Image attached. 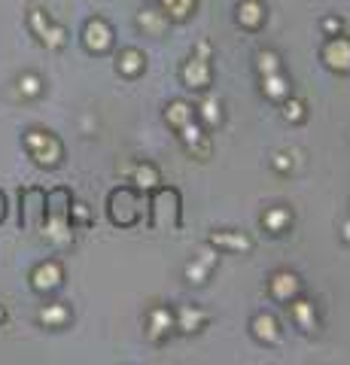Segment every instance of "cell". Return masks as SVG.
<instances>
[{"label": "cell", "instance_id": "6da1fadb", "mask_svg": "<svg viewBox=\"0 0 350 365\" xmlns=\"http://www.w3.org/2000/svg\"><path fill=\"white\" fill-rule=\"evenodd\" d=\"M46 231L52 241L65 244L70 237V192L67 189H52L46 192Z\"/></svg>", "mask_w": 350, "mask_h": 365}, {"label": "cell", "instance_id": "7a4b0ae2", "mask_svg": "<svg viewBox=\"0 0 350 365\" xmlns=\"http://www.w3.org/2000/svg\"><path fill=\"white\" fill-rule=\"evenodd\" d=\"M140 213H143V207H140V198H137V192L131 186H116L113 192H110L107 216H110V222H113V226H119V228L137 226Z\"/></svg>", "mask_w": 350, "mask_h": 365}, {"label": "cell", "instance_id": "3957f363", "mask_svg": "<svg viewBox=\"0 0 350 365\" xmlns=\"http://www.w3.org/2000/svg\"><path fill=\"white\" fill-rule=\"evenodd\" d=\"M150 210H152L150 226L156 231L180 228V195H177V189H159L150 201Z\"/></svg>", "mask_w": 350, "mask_h": 365}, {"label": "cell", "instance_id": "277c9868", "mask_svg": "<svg viewBox=\"0 0 350 365\" xmlns=\"http://www.w3.org/2000/svg\"><path fill=\"white\" fill-rule=\"evenodd\" d=\"M19 201H22V210H19V226L34 231L40 228V222L46 220V192L43 189H22V195H19Z\"/></svg>", "mask_w": 350, "mask_h": 365}, {"label": "cell", "instance_id": "5b68a950", "mask_svg": "<svg viewBox=\"0 0 350 365\" xmlns=\"http://www.w3.org/2000/svg\"><path fill=\"white\" fill-rule=\"evenodd\" d=\"M27 146H31L34 158L40 161V165H58L61 161V143L55 140L52 134H43V131H31L27 134Z\"/></svg>", "mask_w": 350, "mask_h": 365}, {"label": "cell", "instance_id": "8992f818", "mask_svg": "<svg viewBox=\"0 0 350 365\" xmlns=\"http://www.w3.org/2000/svg\"><path fill=\"white\" fill-rule=\"evenodd\" d=\"M82 43H86L89 52H107L110 43H113V34H110V27L104 19H92V22L86 25V37H82Z\"/></svg>", "mask_w": 350, "mask_h": 365}, {"label": "cell", "instance_id": "52a82bcc", "mask_svg": "<svg viewBox=\"0 0 350 365\" xmlns=\"http://www.w3.org/2000/svg\"><path fill=\"white\" fill-rule=\"evenodd\" d=\"M323 58H326V64L335 70H350V43L345 37H332L323 49Z\"/></svg>", "mask_w": 350, "mask_h": 365}, {"label": "cell", "instance_id": "ba28073f", "mask_svg": "<svg viewBox=\"0 0 350 365\" xmlns=\"http://www.w3.org/2000/svg\"><path fill=\"white\" fill-rule=\"evenodd\" d=\"M31 27L40 34V40H43L46 46H65V27H52L49 19L43 22V12L40 10L31 12Z\"/></svg>", "mask_w": 350, "mask_h": 365}, {"label": "cell", "instance_id": "9c48e42d", "mask_svg": "<svg viewBox=\"0 0 350 365\" xmlns=\"http://www.w3.org/2000/svg\"><path fill=\"white\" fill-rule=\"evenodd\" d=\"M31 283H34V290H37V292L55 290V286L61 283V268H58V265H55V262H43L37 271H34Z\"/></svg>", "mask_w": 350, "mask_h": 365}, {"label": "cell", "instance_id": "30bf717a", "mask_svg": "<svg viewBox=\"0 0 350 365\" xmlns=\"http://www.w3.org/2000/svg\"><path fill=\"white\" fill-rule=\"evenodd\" d=\"M296 292H299V277H296V274L280 271V274L271 277V296H275L277 301H290Z\"/></svg>", "mask_w": 350, "mask_h": 365}, {"label": "cell", "instance_id": "8fae6325", "mask_svg": "<svg viewBox=\"0 0 350 365\" xmlns=\"http://www.w3.org/2000/svg\"><path fill=\"white\" fill-rule=\"evenodd\" d=\"M183 80L189 89H207V80H210V67L205 58H192L189 64L183 67Z\"/></svg>", "mask_w": 350, "mask_h": 365}, {"label": "cell", "instance_id": "7c38bea8", "mask_svg": "<svg viewBox=\"0 0 350 365\" xmlns=\"http://www.w3.org/2000/svg\"><path fill=\"white\" fill-rule=\"evenodd\" d=\"M253 335L259 341H265V344H275L280 338V332H277V320L271 317V314H259V317L253 320Z\"/></svg>", "mask_w": 350, "mask_h": 365}, {"label": "cell", "instance_id": "4fadbf2b", "mask_svg": "<svg viewBox=\"0 0 350 365\" xmlns=\"http://www.w3.org/2000/svg\"><path fill=\"white\" fill-rule=\"evenodd\" d=\"M237 22H241V25H247L250 31H256V27L265 22L262 6H259L256 0H247V3H241V6H237Z\"/></svg>", "mask_w": 350, "mask_h": 365}, {"label": "cell", "instance_id": "5bb4252c", "mask_svg": "<svg viewBox=\"0 0 350 365\" xmlns=\"http://www.w3.org/2000/svg\"><path fill=\"white\" fill-rule=\"evenodd\" d=\"M186 122H192V107L183 101H174L171 107H167V125H174V128H183Z\"/></svg>", "mask_w": 350, "mask_h": 365}, {"label": "cell", "instance_id": "9a60e30c", "mask_svg": "<svg viewBox=\"0 0 350 365\" xmlns=\"http://www.w3.org/2000/svg\"><path fill=\"white\" fill-rule=\"evenodd\" d=\"M213 247H232V250H250V241L244 235H210Z\"/></svg>", "mask_w": 350, "mask_h": 365}, {"label": "cell", "instance_id": "2e32d148", "mask_svg": "<svg viewBox=\"0 0 350 365\" xmlns=\"http://www.w3.org/2000/svg\"><path fill=\"white\" fill-rule=\"evenodd\" d=\"M162 6L167 10V16L174 19H186L195 10V0H162Z\"/></svg>", "mask_w": 350, "mask_h": 365}, {"label": "cell", "instance_id": "e0dca14e", "mask_svg": "<svg viewBox=\"0 0 350 365\" xmlns=\"http://www.w3.org/2000/svg\"><path fill=\"white\" fill-rule=\"evenodd\" d=\"M292 314H296V320H299V326H302V329H314V326H317L314 311H311V305H307V301H296V305H292Z\"/></svg>", "mask_w": 350, "mask_h": 365}, {"label": "cell", "instance_id": "ac0fdd59", "mask_svg": "<svg viewBox=\"0 0 350 365\" xmlns=\"http://www.w3.org/2000/svg\"><path fill=\"white\" fill-rule=\"evenodd\" d=\"M171 322H174L171 311H165V307L152 311V338H159L162 332H167V329H171Z\"/></svg>", "mask_w": 350, "mask_h": 365}, {"label": "cell", "instance_id": "d6986e66", "mask_svg": "<svg viewBox=\"0 0 350 365\" xmlns=\"http://www.w3.org/2000/svg\"><path fill=\"white\" fill-rule=\"evenodd\" d=\"M265 91H268L271 97H283L290 89H286V80L280 73H265Z\"/></svg>", "mask_w": 350, "mask_h": 365}, {"label": "cell", "instance_id": "ffe728a7", "mask_svg": "<svg viewBox=\"0 0 350 365\" xmlns=\"http://www.w3.org/2000/svg\"><path fill=\"white\" fill-rule=\"evenodd\" d=\"M135 182L140 189H156V182H159V174L152 171L150 165H140L137 171H135Z\"/></svg>", "mask_w": 350, "mask_h": 365}, {"label": "cell", "instance_id": "44dd1931", "mask_svg": "<svg viewBox=\"0 0 350 365\" xmlns=\"http://www.w3.org/2000/svg\"><path fill=\"white\" fill-rule=\"evenodd\" d=\"M201 320H205V314H201V311H189V307L180 311V329H183V332H195Z\"/></svg>", "mask_w": 350, "mask_h": 365}, {"label": "cell", "instance_id": "7402d4cb", "mask_svg": "<svg viewBox=\"0 0 350 365\" xmlns=\"http://www.w3.org/2000/svg\"><path fill=\"white\" fill-rule=\"evenodd\" d=\"M119 67H122L128 76H135L137 70L143 67V58H140L137 52H131V49H128V52H122V58H119Z\"/></svg>", "mask_w": 350, "mask_h": 365}, {"label": "cell", "instance_id": "603a6c76", "mask_svg": "<svg viewBox=\"0 0 350 365\" xmlns=\"http://www.w3.org/2000/svg\"><path fill=\"white\" fill-rule=\"evenodd\" d=\"M259 70L262 73H277V55H271V52L259 55Z\"/></svg>", "mask_w": 350, "mask_h": 365}, {"label": "cell", "instance_id": "cb8c5ba5", "mask_svg": "<svg viewBox=\"0 0 350 365\" xmlns=\"http://www.w3.org/2000/svg\"><path fill=\"white\" fill-rule=\"evenodd\" d=\"M201 116H205L210 125H216V122H220V104H216V101L201 104Z\"/></svg>", "mask_w": 350, "mask_h": 365}, {"label": "cell", "instance_id": "d4e9b609", "mask_svg": "<svg viewBox=\"0 0 350 365\" xmlns=\"http://www.w3.org/2000/svg\"><path fill=\"white\" fill-rule=\"evenodd\" d=\"M265 222H268V226L275 228V231H280V228L286 226V222H290V213H283V210H275V213L265 216Z\"/></svg>", "mask_w": 350, "mask_h": 365}, {"label": "cell", "instance_id": "484cf974", "mask_svg": "<svg viewBox=\"0 0 350 365\" xmlns=\"http://www.w3.org/2000/svg\"><path fill=\"white\" fill-rule=\"evenodd\" d=\"M40 320L43 322H61L65 320V311H61V307H46V311L40 314Z\"/></svg>", "mask_w": 350, "mask_h": 365}, {"label": "cell", "instance_id": "4316f807", "mask_svg": "<svg viewBox=\"0 0 350 365\" xmlns=\"http://www.w3.org/2000/svg\"><path fill=\"white\" fill-rule=\"evenodd\" d=\"M22 91H25V95H37V91H40L37 76H25V80H22Z\"/></svg>", "mask_w": 350, "mask_h": 365}, {"label": "cell", "instance_id": "83f0119b", "mask_svg": "<svg viewBox=\"0 0 350 365\" xmlns=\"http://www.w3.org/2000/svg\"><path fill=\"white\" fill-rule=\"evenodd\" d=\"M302 104H299V101H292V104H286V119H302L305 113H302Z\"/></svg>", "mask_w": 350, "mask_h": 365}, {"label": "cell", "instance_id": "f1b7e54d", "mask_svg": "<svg viewBox=\"0 0 350 365\" xmlns=\"http://www.w3.org/2000/svg\"><path fill=\"white\" fill-rule=\"evenodd\" d=\"M70 213H76V220H80V222H86V220H89L86 204H73V207H70Z\"/></svg>", "mask_w": 350, "mask_h": 365}, {"label": "cell", "instance_id": "f546056e", "mask_svg": "<svg viewBox=\"0 0 350 365\" xmlns=\"http://www.w3.org/2000/svg\"><path fill=\"white\" fill-rule=\"evenodd\" d=\"M6 220V198H3V192H0V222Z\"/></svg>", "mask_w": 350, "mask_h": 365}, {"label": "cell", "instance_id": "4dcf8cb0", "mask_svg": "<svg viewBox=\"0 0 350 365\" xmlns=\"http://www.w3.org/2000/svg\"><path fill=\"white\" fill-rule=\"evenodd\" d=\"M3 317H6V314H3V307H0V320H3Z\"/></svg>", "mask_w": 350, "mask_h": 365}]
</instances>
